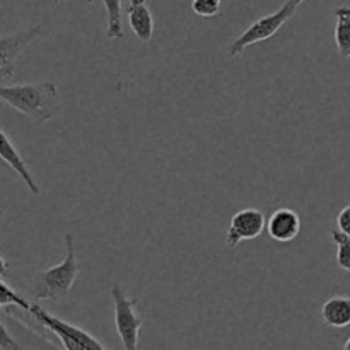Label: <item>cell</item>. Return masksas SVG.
Wrapping results in <instances>:
<instances>
[{
	"mask_svg": "<svg viewBox=\"0 0 350 350\" xmlns=\"http://www.w3.org/2000/svg\"><path fill=\"white\" fill-rule=\"evenodd\" d=\"M0 99L34 123H46L60 106L58 88L53 81L26 82L0 88Z\"/></svg>",
	"mask_w": 350,
	"mask_h": 350,
	"instance_id": "cell-1",
	"label": "cell"
},
{
	"mask_svg": "<svg viewBox=\"0 0 350 350\" xmlns=\"http://www.w3.org/2000/svg\"><path fill=\"white\" fill-rule=\"evenodd\" d=\"M79 277V262L75 253L74 236H65V258L58 265L41 270L33 277L29 286L31 296L36 301H58L67 299Z\"/></svg>",
	"mask_w": 350,
	"mask_h": 350,
	"instance_id": "cell-2",
	"label": "cell"
},
{
	"mask_svg": "<svg viewBox=\"0 0 350 350\" xmlns=\"http://www.w3.org/2000/svg\"><path fill=\"white\" fill-rule=\"evenodd\" d=\"M304 0H287L279 10L269 14V16L260 17L258 21L252 24L250 27H246L231 44V50H229V57L236 58L250 48L252 44L260 43V41H265L269 38L275 36L279 33L280 27L287 23L289 19H293L294 14L297 12L301 5H303Z\"/></svg>",
	"mask_w": 350,
	"mask_h": 350,
	"instance_id": "cell-3",
	"label": "cell"
},
{
	"mask_svg": "<svg viewBox=\"0 0 350 350\" xmlns=\"http://www.w3.org/2000/svg\"><path fill=\"white\" fill-rule=\"evenodd\" d=\"M29 314L41 325V327H44L48 332H51V334L62 342V349H67V350H105L106 349L105 344L99 342L96 337H92L89 332L82 330V328L75 327V325L68 323V321L48 313V311L43 310L40 304H33Z\"/></svg>",
	"mask_w": 350,
	"mask_h": 350,
	"instance_id": "cell-4",
	"label": "cell"
},
{
	"mask_svg": "<svg viewBox=\"0 0 350 350\" xmlns=\"http://www.w3.org/2000/svg\"><path fill=\"white\" fill-rule=\"evenodd\" d=\"M113 306H115V328L120 342L126 350L139 347V334L144 327V320L139 317L135 308L139 299H132L122 286H113Z\"/></svg>",
	"mask_w": 350,
	"mask_h": 350,
	"instance_id": "cell-5",
	"label": "cell"
},
{
	"mask_svg": "<svg viewBox=\"0 0 350 350\" xmlns=\"http://www.w3.org/2000/svg\"><path fill=\"white\" fill-rule=\"evenodd\" d=\"M41 34H43V29L40 26H34L19 33L3 34L0 38V74H2L3 84L16 74V62L19 55Z\"/></svg>",
	"mask_w": 350,
	"mask_h": 350,
	"instance_id": "cell-6",
	"label": "cell"
},
{
	"mask_svg": "<svg viewBox=\"0 0 350 350\" xmlns=\"http://www.w3.org/2000/svg\"><path fill=\"white\" fill-rule=\"evenodd\" d=\"M267 229V219L258 208H243L236 212L229 222L226 245L236 248L243 241H253Z\"/></svg>",
	"mask_w": 350,
	"mask_h": 350,
	"instance_id": "cell-7",
	"label": "cell"
},
{
	"mask_svg": "<svg viewBox=\"0 0 350 350\" xmlns=\"http://www.w3.org/2000/svg\"><path fill=\"white\" fill-rule=\"evenodd\" d=\"M267 231L277 243H291L299 236L301 217L293 208H277L267 221Z\"/></svg>",
	"mask_w": 350,
	"mask_h": 350,
	"instance_id": "cell-8",
	"label": "cell"
},
{
	"mask_svg": "<svg viewBox=\"0 0 350 350\" xmlns=\"http://www.w3.org/2000/svg\"><path fill=\"white\" fill-rule=\"evenodd\" d=\"M0 156H2L3 163L9 164V166L12 167L17 174H19V178L24 181V185L27 187V190L38 197V195L41 193L40 187H38L36 180H34L33 174H31L29 166L26 164L24 157L21 156V152L17 150V147L14 146L12 140L9 139V135H7V132L3 129H2V132H0Z\"/></svg>",
	"mask_w": 350,
	"mask_h": 350,
	"instance_id": "cell-9",
	"label": "cell"
},
{
	"mask_svg": "<svg viewBox=\"0 0 350 350\" xmlns=\"http://www.w3.org/2000/svg\"><path fill=\"white\" fill-rule=\"evenodd\" d=\"M126 17L133 34L144 43H149L154 34L152 12L147 7V0H129Z\"/></svg>",
	"mask_w": 350,
	"mask_h": 350,
	"instance_id": "cell-10",
	"label": "cell"
},
{
	"mask_svg": "<svg viewBox=\"0 0 350 350\" xmlns=\"http://www.w3.org/2000/svg\"><path fill=\"white\" fill-rule=\"evenodd\" d=\"M321 320L334 328H345L350 325V297L337 296L325 301L321 306Z\"/></svg>",
	"mask_w": 350,
	"mask_h": 350,
	"instance_id": "cell-11",
	"label": "cell"
},
{
	"mask_svg": "<svg viewBox=\"0 0 350 350\" xmlns=\"http://www.w3.org/2000/svg\"><path fill=\"white\" fill-rule=\"evenodd\" d=\"M335 44L342 58H350V5L335 9Z\"/></svg>",
	"mask_w": 350,
	"mask_h": 350,
	"instance_id": "cell-12",
	"label": "cell"
},
{
	"mask_svg": "<svg viewBox=\"0 0 350 350\" xmlns=\"http://www.w3.org/2000/svg\"><path fill=\"white\" fill-rule=\"evenodd\" d=\"M108 16V29L106 38L109 41L123 40V21H122V0H103Z\"/></svg>",
	"mask_w": 350,
	"mask_h": 350,
	"instance_id": "cell-13",
	"label": "cell"
},
{
	"mask_svg": "<svg viewBox=\"0 0 350 350\" xmlns=\"http://www.w3.org/2000/svg\"><path fill=\"white\" fill-rule=\"evenodd\" d=\"M0 306H2V310H7L9 306H16V308H21L23 311H26V313H29L31 308H33V304L29 303V301L26 299V297L21 296L19 293H16V291L12 289V287L7 284L5 279H2V291H0Z\"/></svg>",
	"mask_w": 350,
	"mask_h": 350,
	"instance_id": "cell-14",
	"label": "cell"
},
{
	"mask_svg": "<svg viewBox=\"0 0 350 350\" xmlns=\"http://www.w3.org/2000/svg\"><path fill=\"white\" fill-rule=\"evenodd\" d=\"M332 239L337 245V263L342 270L350 272V236L342 232L340 229L332 231Z\"/></svg>",
	"mask_w": 350,
	"mask_h": 350,
	"instance_id": "cell-15",
	"label": "cell"
},
{
	"mask_svg": "<svg viewBox=\"0 0 350 350\" xmlns=\"http://www.w3.org/2000/svg\"><path fill=\"white\" fill-rule=\"evenodd\" d=\"M222 0H193L191 10L200 17H214L221 12Z\"/></svg>",
	"mask_w": 350,
	"mask_h": 350,
	"instance_id": "cell-16",
	"label": "cell"
},
{
	"mask_svg": "<svg viewBox=\"0 0 350 350\" xmlns=\"http://www.w3.org/2000/svg\"><path fill=\"white\" fill-rule=\"evenodd\" d=\"M337 228L340 229L342 232L350 236V204L345 205L337 215Z\"/></svg>",
	"mask_w": 350,
	"mask_h": 350,
	"instance_id": "cell-17",
	"label": "cell"
},
{
	"mask_svg": "<svg viewBox=\"0 0 350 350\" xmlns=\"http://www.w3.org/2000/svg\"><path fill=\"white\" fill-rule=\"evenodd\" d=\"M344 349H345V350H350V338L344 344Z\"/></svg>",
	"mask_w": 350,
	"mask_h": 350,
	"instance_id": "cell-18",
	"label": "cell"
},
{
	"mask_svg": "<svg viewBox=\"0 0 350 350\" xmlns=\"http://www.w3.org/2000/svg\"><path fill=\"white\" fill-rule=\"evenodd\" d=\"M55 2H58V3H62V2H65V0H55Z\"/></svg>",
	"mask_w": 350,
	"mask_h": 350,
	"instance_id": "cell-19",
	"label": "cell"
},
{
	"mask_svg": "<svg viewBox=\"0 0 350 350\" xmlns=\"http://www.w3.org/2000/svg\"><path fill=\"white\" fill-rule=\"evenodd\" d=\"M88 2H94V0H88Z\"/></svg>",
	"mask_w": 350,
	"mask_h": 350,
	"instance_id": "cell-20",
	"label": "cell"
}]
</instances>
